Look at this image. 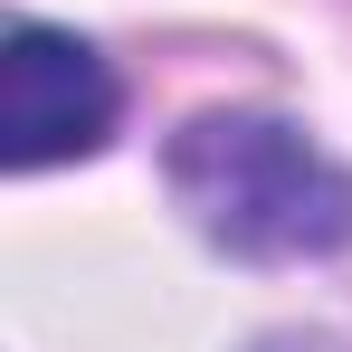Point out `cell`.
Segmentation results:
<instances>
[{"label": "cell", "mask_w": 352, "mask_h": 352, "mask_svg": "<svg viewBox=\"0 0 352 352\" xmlns=\"http://www.w3.org/2000/svg\"><path fill=\"white\" fill-rule=\"evenodd\" d=\"M162 172L190 229L229 257L295 267L352 248V172L286 115H190Z\"/></svg>", "instance_id": "1"}, {"label": "cell", "mask_w": 352, "mask_h": 352, "mask_svg": "<svg viewBox=\"0 0 352 352\" xmlns=\"http://www.w3.org/2000/svg\"><path fill=\"white\" fill-rule=\"evenodd\" d=\"M115 67L86 38H67L48 19H19L0 38V162L10 172H48L76 162L115 133Z\"/></svg>", "instance_id": "2"}, {"label": "cell", "mask_w": 352, "mask_h": 352, "mask_svg": "<svg viewBox=\"0 0 352 352\" xmlns=\"http://www.w3.org/2000/svg\"><path fill=\"white\" fill-rule=\"evenodd\" d=\"M267 352H324V343H267Z\"/></svg>", "instance_id": "3"}]
</instances>
